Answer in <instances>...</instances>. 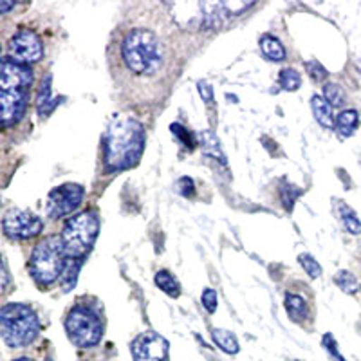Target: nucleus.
<instances>
[{
	"instance_id": "27",
	"label": "nucleus",
	"mask_w": 361,
	"mask_h": 361,
	"mask_svg": "<svg viewBox=\"0 0 361 361\" xmlns=\"http://www.w3.org/2000/svg\"><path fill=\"white\" fill-rule=\"evenodd\" d=\"M201 302H202V305H204V309L209 312V314L217 311L219 296H217V293L214 291V289H209V288L204 289V291H202V296H201Z\"/></svg>"
},
{
	"instance_id": "15",
	"label": "nucleus",
	"mask_w": 361,
	"mask_h": 361,
	"mask_svg": "<svg viewBox=\"0 0 361 361\" xmlns=\"http://www.w3.org/2000/svg\"><path fill=\"white\" fill-rule=\"evenodd\" d=\"M336 215L340 219L341 226L345 228V231H349L350 235H360L361 233V221L357 219L356 212L350 208L349 204H345L343 201H336Z\"/></svg>"
},
{
	"instance_id": "18",
	"label": "nucleus",
	"mask_w": 361,
	"mask_h": 361,
	"mask_svg": "<svg viewBox=\"0 0 361 361\" xmlns=\"http://www.w3.org/2000/svg\"><path fill=\"white\" fill-rule=\"evenodd\" d=\"M260 49H262L264 56L271 60V62H282V60H286V49H283V45L275 37L266 35V37L260 38Z\"/></svg>"
},
{
	"instance_id": "30",
	"label": "nucleus",
	"mask_w": 361,
	"mask_h": 361,
	"mask_svg": "<svg viewBox=\"0 0 361 361\" xmlns=\"http://www.w3.org/2000/svg\"><path fill=\"white\" fill-rule=\"evenodd\" d=\"M170 130H172V134L176 135L177 140L180 141V145H185V147L192 148V140H190V135H188V130H185V128L180 127L179 123H173L172 127H170Z\"/></svg>"
},
{
	"instance_id": "33",
	"label": "nucleus",
	"mask_w": 361,
	"mask_h": 361,
	"mask_svg": "<svg viewBox=\"0 0 361 361\" xmlns=\"http://www.w3.org/2000/svg\"><path fill=\"white\" fill-rule=\"evenodd\" d=\"M199 94L202 96V99H204L206 103L214 102V90H212V87L206 82H199Z\"/></svg>"
},
{
	"instance_id": "34",
	"label": "nucleus",
	"mask_w": 361,
	"mask_h": 361,
	"mask_svg": "<svg viewBox=\"0 0 361 361\" xmlns=\"http://www.w3.org/2000/svg\"><path fill=\"white\" fill-rule=\"evenodd\" d=\"M13 6H15V4H8V2H0V11H2V13L9 11V9L13 8Z\"/></svg>"
},
{
	"instance_id": "4",
	"label": "nucleus",
	"mask_w": 361,
	"mask_h": 361,
	"mask_svg": "<svg viewBox=\"0 0 361 361\" xmlns=\"http://www.w3.org/2000/svg\"><path fill=\"white\" fill-rule=\"evenodd\" d=\"M66 264L67 255L63 250L62 237L49 235L35 246L31 260H29V271L37 283L49 286L62 276Z\"/></svg>"
},
{
	"instance_id": "9",
	"label": "nucleus",
	"mask_w": 361,
	"mask_h": 361,
	"mask_svg": "<svg viewBox=\"0 0 361 361\" xmlns=\"http://www.w3.org/2000/svg\"><path fill=\"white\" fill-rule=\"evenodd\" d=\"M2 228L9 238L25 240V238L37 237L44 230V221L25 209H9L4 215Z\"/></svg>"
},
{
	"instance_id": "6",
	"label": "nucleus",
	"mask_w": 361,
	"mask_h": 361,
	"mask_svg": "<svg viewBox=\"0 0 361 361\" xmlns=\"http://www.w3.org/2000/svg\"><path fill=\"white\" fill-rule=\"evenodd\" d=\"M66 331L69 340L76 347H82V349L94 347L103 336V327L102 322L98 320V316L90 309L82 307V305L69 311L66 320Z\"/></svg>"
},
{
	"instance_id": "17",
	"label": "nucleus",
	"mask_w": 361,
	"mask_h": 361,
	"mask_svg": "<svg viewBox=\"0 0 361 361\" xmlns=\"http://www.w3.org/2000/svg\"><path fill=\"white\" fill-rule=\"evenodd\" d=\"M197 137H199V143H201V147H202V152H204L206 156L214 157V159L221 161L222 164H226V157H224V154H222L221 143H219L217 135H215L214 132L202 130V132H199Z\"/></svg>"
},
{
	"instance_id": "36",
	"label": "nucleus",
	"mask_w": 361,
	"mask_h": 361,
	"mask_svg": "<svg viewBox=\"0 0 361 361\" xmlns=\"http://www.w3.org/2000/svg\"><path fill=\"white\" fill-rule=\"evenodd\" d=\"M357 69H360V74H361V62L357 63Z\"/></svg>"
},
{
	"instance_id": "21",
	"label": "nucleus",
	"mask_w": 361,
	"mask_h": 361,
	"mask_svg": "<svg viewBox=\"0 0 361 361\" xmlns=\"http://www.w3.org/2000/svg\"><path fill=\"white\" fill-rule=\"evenodd\" d=\"M83 260L76 259H67L66 269H63L62 276H60V283H62V289L66 293H69L71 289L76 286V280H78V273L82 269Z\"/></svg>"
},
{
	"instance_id": "26",
	"label": "nucleus",
	"mask_w": 361,
	"mask_h": 361,
	"mask_svg": "<svg viewBox=\"0 0 361 361\" xmlns=\"http://www.w3.org/2000/svg\"><path fill=\"white\" fill-rule=\"evenodd\" d=\"M298 262H300V266L304 267V271L307 273L309 276H311V279H318V276L322 275V266L318 264V260L312 259L311 255H307V253L300 255Z\"/></svg>"
},
{
	"instance_id": "13",
	"label": "nucleus",
	"mask_w": 361,
	"mask_h": 361,
	"mask_svg": "<svg viewBox=\"0 0 361 361\" xmlns=\"http://www.w3.org/2000/svg\"><path fill=\"white\" fill-rule=\"evenodd\" d=\"M311 109L312 114H314L316 121L322 125L324 128L331 130V128L336 127V118H334V111L331 107V103L324 98V96L314 94L311 98Z\"/></svg>"
},
{
	"instance_id": "35",
	"label": "nucleus",
	"mask_w": 361,
	"mask_h": 361,
	"mask_svg": "<svg viewBox=\"0 0 361 361\" xmlns=\"http://www.w3.org/2000/svg\"><path fill=\"white\" fill-rule=\"evenodd\" d=\"M13 361H33V360H29V357H18V360H13Z\"/></svg>"
},
{
	"instance_id": "3",
	"label": "nucleus",
	"mask_w": 361,
	"mask_h": 361,
	"mask_svg": "<svg viewBox=\"0 0 361 361\" xmlns=\"http://www.w3.org/2000/svg\"><path fill=\"white\" fill-rule=\"evenodd\" d=\"M0 333L8 347L20 349L37 340L40 322L29 305L6 304L0 311Z\"/></svg>"
},
{
	"instance_id": "19",
	"label": "nucleus",
	"mask_w": 361,
	"mask_h": 361,
	"mask_svg": "<svg viewBox=\"0 0 361 361\" xmlns=\"http://www.w3.org/2000/svg\"><path fill=\"white\" fill-rule=\"evenodd\" d=\"M286 311L293 322H304L307 318V304L298 295L286 296Z\"/></svg>"
},
{
	"instance_id": "25",
	"label": "nucleus",
	"mask_w": 361,
	"mask_h": 361,
	"mask_svg": "<svg viewBox=\"0 0 361 361\" xmlns=\"http://www.w3.org/2000/svg\"><path fill=\"white\" fill-rule=\"evenodd\" d=\"M279 83L283 90H289V92H293V90H296L300 87L302 78H300V74L296 73L295 69H283L282 73H280Z\"/></svg>"
},
{
	"instance_id": "16",
	"label": "nucleus",
	"mask_w": 361,
	"mask_h": 361,
	"mask_svg": "<svg viewBox=\"0 0 361 361\" xmlns=\"http://www.w3.org/2000/svg\"><path fill=\"white\" fill-rule=\"evenodd\" d=\"M357 123H360V116L354 109H349V111H343L336 118V134L340 135V140H347L350 135L356 132Z\"/></svg>"
},
{
	"instance_id": "31",
	"label": "nucleus",
	"mask_w": 361,
	"mask_h": 361,
	"mask_svg": "<svg viewBox=\"0 0 361 361\" xmlns=\"http://www.w3.org/2000/svg\"><path fill=\"white\" fill-rule=\"evenodd\" d=\"M177 188H179L180 195H185V197H193V180L190 179V177H183V179H179V183H177Z\"/></svg>"
},
{
	"instance_id": "7",
	"label": "nucleus",
	"mask_w": 361,
	"mask_h": 361,
	"mask_svg": "<svg viewBox=\"0 0 361 361\" xmlns=\"http://www.w3.org/2000/svg\"><path fill=\"white\" fill-rule=\"evenodd\" d=\"M83 193L85 192H83L82 186L73 185V183L51 190L49 195H47V202H45V214L51 219L71 215L82 204Z\"/></svg>"
},
{
	"instance_id": "29",
	"label": "nucleus",
	"mask_w": 361,
	"mask_h": 361,
	"mask_svg": "<svg viewBox=\"0 0 361 361\" xmlns=\"http://www.w3.org/2000/svg\"><path fill=\"white\" fill-rule=\"evenodd\" d=\"M322 345H324L325 350H327V353L331 354V356H333L334 360L345 361L343 356H341V354L338 353V345H336V340H334V338H333V334H325L324 340H322Z\"/></svg>"
},
{
	"instance_id": "2",
	"label": "nucleus",
	"mask_w": 361,
	"mask_h": 361,
	"mask_svg": "<svg viewBox=\"0 0 361 361\" xmlns=\"http://www.w3.org/2000/svg\"><path fill=\"white\" fill-rule=\"evenodd\" d=\"M121 56L130 73L137 76H152L163 67L164 49L154 31L137 27L125 37L121 44Z\"/></svg>"
},
{
	"instance_id": "10",
	"label": "nucleus",
	"mask_w": 361,
	"mask_h": 361,
	"mask_svg": "<svg viewBox=\"0 0 361 361\" xmlns=\"http://www.w3.org/2000/svg\"><path fill=\"white\" fill-rule=\"evenodd\" d=\"M169 347V341L161 334L148 331L134 338L130 343V353L134 361H166Z\"/></svg>"
},
{
	"instance_id": "28",
	"label": "nucleus",
	"mask_w": 361,
	"mask_h": 361,
	"mask_svg": "<svg viewBox=\"0 0 361 361\" xmlns=\"http://www.w3.org/2000/svg\"><path fill=\"white\" fill-rule=\"evenodd\" d=\"M307 73H309V76H311L312 80H314V82H324L325 78H327V71L324 69V66H322V63H318V62H309L307 66Z\"/></svg>"
},
{
	"instance_id": "20",
	"label": "nucleus",
	"mask_w": 361,
	"mask_h": 361,
	"mask_svg": "<svg viewBox=\"0 0 361 361\" xmlns=\"http://www.w3.org/2000/svg\"><path fill=\"white\" fill-rule=\"evenodd\" d=\"M212 336H214L215 345H217L221 350H224L226 354H237L238 349H240L235 334H231L230 331H226V329H214Z\"/></svg>"
},
{
	"instance_id": "1",
	"label": "nucleus",
	"mask_w": 361,
	"mask_h": 361,
	"mask_svg": "<svg viewBox=\"0 0 361 361\" xmlns=\"http://www.w3.org/2000/svg\"><path fill=\"white\" fill-rule=\"evenodd\" d=\"M145 141L147 135L140 121L127 116L116 118L105 135V169L109 172H119L135 166L143 156Z\"/></svg>"
},
{
	"instance_id": "24",
	"label": "nucleus",
	"mask_w": 361,
	"mask_h": 361,
	"mask_svg": "<svg viewBox=\"0 0 361 361\" xmlns=\"http://www.w3.org/2000/svg\"><path fill=\"white\" fill-rule=\"evenodd\" d=\"M334 283L347 295H353L357 291V280L353 273L349 271H340L336 276H334Z\"/></svg>"
},
{
	"instance_id": "23",
	"label": "nucleus",
	"mask_w": 361,
	"mask_h": 361,
	"mask_svg": "<svg viewBox=\"0 0 361 361\" xmlns=\"http://www.w3.org/2000/svg\"><path fill=\"white\" fill-rule=\"evenodd\" d=\"M324 98L331 103V107H343L345 103V90L338 83H327L324 87Z\"/></svg>"
},
{
	"instance_id": "8",
	"label": "nucleus",
	"mask_w": 361,
	"mask_h": 361,
	"mask_svg": "<svg viewBox=\"0 0 361 361\" xmlns=\"http://www.w3.org/2000/svg\"><path fill=\"white\" fill-rule=\"evenodd\" d=\"M42 54H44V47H42L40 37L29 29L18 31L8 44V58L22 66L38 62Z\"/></svg>"
},
{
	"instance_id": "32",
	"label": "nucleus",
	"mask_w": 361,
	"mask_h": 361,
	"mask_svg": "<svg viewBox=\"0 0 361 361\" xmlns=\"http://www.w3.org/2000/svg\"><path fill=\"white\" fill-rule=\"evenodd\" d=\"M298 195H300V190H295V186H289V192H288V186H286V188H282V201H283V204H286V208L291 209L293 201H295Z\"/></svg>"
},
{
	"instance_id": "37",
	"label": "nucleus",
	"mask_w": 361,
	"mask_h": 361,
	"mask_svg": "<svg viewBox=\"0 0 361 361\" xmlns=\"http://www.w3.org/2000/svg\"><path fill=\"white\" fill-rule=\"evenodd\" d=\"M360 291H361V288H360Z\"/></svg>"
},
{
	"instance_id": "11",
	"label": "nucleus",
	"mask_w": 361,
	"mask_h": 361,
	"mask_svg": "<svg viewBox=\"0 0 361 361\" xmlns=\"http://www.w3.org/2000/svg\"><path fill=\"white\" fill-rule=\"evenodd\" d=\"M33 83V73L29 66L13 62L11 58H2L0 63V90H29Z\"/></svg>"
},
{
	"instance_id": "22",
	"label": "nucleus",
	"mask_w": 361,
	"mask_h": 361,
	"mask_svg": "<svg viewBox=\"0 0 361 361\" xmlns=\"http://www.w3.org/2000/svg\"><path fill=\"white\" fill-rule=\"evenodd\" d=\"M156 286L163 293H166L169 296H172V298H177V296L180 295L179 282H177L176 276H173L172 273H169V271H164V269L157 271V273H156Z\"/></svg>"
},
{
	"instance_id": "5",
	"label": "nucleus",
	"mask_w": 361,
	"mask_h": 361,
	"mask_svg": "<svg viewBox=\"0 0 361 361\" xmlns=\"http://www.w3.org/2000/svg\"><path fill=\"white\" fill-rule=\"evenodd\" d=\"M99 231V221L94 212H83L66 222L62 231V243L67 259L83 260L94 244Z\"/></svg>"
},
{
	"instance_id": "14",
	"label": "nucleus",
	"mask_w": 361,
	"mask_h": 361,
	"mask_svg": "<svg viewBox=\"0 0 361 361\" xmlns=\"http://www.w3.org/2000/svg\"><path fill=\"white\" fill-rule=\"evenodd\" d=\"M51 74H47L40 83V90H38V98H37V111L38 116L45 118L49 116L54 109L58 107L60 99L53 98V92H51Z\"/></svg>"
},
{
	"instance_id": "12",
	"label": "nucleus",
	"mask_w": 361,
	"mask_h": 361,
	"mask_svg": "<svg viewBox=\"0 0 361 361\" xmlns=\"http://www.w3.org/2000/svg\"><path fill=\"white\" fill-rule=\"evenodd\" d=\"M29 90H0L2 103V125L11 127L18 123L27 109Z\"/></svg>"
}]
</instances>
